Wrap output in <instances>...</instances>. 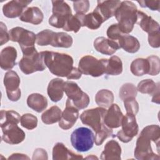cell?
Returning <instances> with one entry per match:
<instances>
[{
  "mask_svg": "<svg viewBox=\"0 0 160 160\" xmlns=\"http://www.w3.org/2000/svg\"><path fill=\"white\" fill-rule=\"evenodd\" d=\"M40 54L45 66L52 74L68 79H78L81 77L79 69L73 67V59L70 55L48 51Z\"/></svg>",
  "mask_w": 160,
  "mask_h": 160,
  "instance_id": "1",
  "label": "cell"
},
{
  "mask_svg": "<svg viewBox=\"0 0 160 160\" xmlns=\"http://www.w3.org/2000/svg\"><path fill=\"white\" fill-rule=\"evenodd\" d=\"M160 128L158 125L146 126L138 137L134 149V157L139 160L159 159V154L153 152L151 141L159 144Z\"/></svg>",
  "mask_w": 160,
  "mask_h": 160,
  "instance_id": "2",
  "label": "cell"
},
{
  "mask_svg": "<svg viewBox=\"0 0 160 160\" xmlns=\"http://www.w3.org/2000/svg\"><path fill=\"white\" fill-rule=\"evenodd\" d=\"M137 12L136 6L129 1H122L117 8L114 16L122 34H128L133 29L137 22Z\"/></svg>",
  "mask_w": 160,
  "mask_h": 160,
  "instance_id": "3",
  "label": "cell"
},
{
  "mask_svg": "<svg viewBox=\"0 0 160 160\" xmlns=\"http://www.w3.org/2000/svg\"><path fill=\"white\" fill-rule=\"evenodd\" d=\"M22 53L23 57L19 62V66L23 73L29 74L36 71H42L46 69L42 58L35 48Z\"/></svg>",
  "mask_w": 160,
  "mask_h": 160,
  "instance_id": "4",
  "label": "cell"
},
{
  "mask_svg": "<svg viewBox=\"0 0 160 160\" xmlns=\"http://www.w3.org/2000/svg\"><path fill=\"white\" fill-rule=\"evenodd\" d=\"M71 142L72 147L78 151L86 152L93 146L94 135L89 128L85 127L78 128L72 132Z\"/></svg>",
  "mask_w": 160,
  "mask_h": 160,
  "instance_id": "5",
  "label": "cell"
},
{
  "mask_svg": "<svg viewBox=\"0 0 160 160\" xmlns=\"http://www.w3.org/2000/svg\"><path fill=\"white\" fill-rule=\"evenodd\" d=\"M64 91L71 104L78 109L87 108L89 103L88 95L83 92L79 86L73 81H66L64 84Z\"/></svg>",
  "mask_w": 160,
  "mask_h": 160,
  "instance_id": "6",
  "label": "cell"
},
{
  "mask_svg": "<svg viewBox=\"0 0 160 160\" xmlns=\"http://www.w3.org/2000/svg\"><path fill=\"white\" fill-rule=\"evenodd\" d=\"M106 61V59H98L90 55L84 56L79 60L78 69L86 75L99 77L105 73Z\"/></svg>",
  "mask_w": 160,
  "mask_h": 160,
  "instance_id": "7",
  "label": "cell"
},
{
  "mask_svg": "<svg viewBox=\"0 0 160 160\" xmlns=\"http://www.w3.org/2000/svg\"><path fill=\"white\" fill-rule=\"evenodd\" d=\"M52 15L49 24L56 28H63L66 22L72 15L70 6L63 1H52Z\"/></svg>",
  "mask_w": 160,
  "mask_h": 160,
  "instance_id": "8",
  "label": "cell"
},
{
  "mask_svg": "<svg viewBox=\"0 0 160 160\" xmlns=\"http://www.w3.org/2000/svg\"><path fill=\"white\" fill-rule=\"evenodd\" d=\"M10 40L19 44L22 52L34 48L36 35L30 31L21 27H15L9 31Z\"/></svg>",
  "mask_w": 160,
  "mask_h": 160,
  "instance_id": "9",
  "label": "cell"
},
{
  "mask_svg": "<svg viewBox=\"0 0 160 160\" xmlns=\"http://www.w3.org/2000/svg\"><path fill=\"white\" fill-rule=\"evenodd\" d=\"M106 111V108L101 107L88 109L82 112L80 119L82 124L89 126L98 132L104 125L103 118Z\"/></svg>",
  "mask_w": 160,
  "mask_h": 160,
  "instance_id": "10",
  "label": "cell"
},
{
  "mask_svg": "<svg viewBox=\"0 0 160 160\" xmlns=\"http://www.w3.org/2000/svg\"><path fill=\"white\" fill-rule=\"evenodd\" d=\"M122 129L116 134V137L122 142H128L136 136L139 131L136 116L126 113L121 122Z\"/></svg>",
  "mask_w": 160,
  "mask_h": 160,
  "instance_id": "11",
  "label": "cell"
},
{
  "mask_svg": "<svg viewBox=\"0 0 160 160\" xmlns=\"http://www.w3.org/2000/svg\"><path fill=\"white\" fill-rule=\"evenodd\" d=\"M20 82V78L15 71H8L4 75V84L6 88L7 96L11 101H17L21 98Z\"/></svg>",
  "mask_w": 160,
  "mask_h": 160,
  "instance_id": "12",
  "label": "cell"
},
{
  "mask_svg": "<svg viewBox=\"0 0 160 160\" xmlns=\"http://www.w3.org/2000/svg\"><path fill=\"white\" fill-rule=\"evenodd\" d=\"M2 139L9 144H18L25 139V132L16 124H8L1 127Z\"/></svg>",
  "mask_w": 160,
  "mask_h": 160,
  "instance_id": "13",
  "label": "cell"
},
{
  "mask_svg": "<svg viewBox=\"0 0 160 160\" xmlns=\"http://www.w3.org/2000/svg\"><path fill=\"white\" fill-rule=\"evenodd\" d=\"M78 117V109L67 100L66 102V108L62 112L61 118L59 121V126L64 130L69 129L74 125Z\"/></svg>",
  "mask_w": 160,
  "mask_h": 160,
  "instance_id": "14",
  "label": "cell"
},
{
  "mask_svg": "<svg viewBox=\"0 0 160 160\" xmlns=\"http://www.w3.org/2000/svg\"><path fill=\"white\" fill-rule=\"evenodd\" d=\"M123 114L116 104H112L106 110L103 118L104 124L109 128H118L121 126Z\"/></svg>",
  "mask_w": 160,
  "mask_h": 160,
  "instance_id": "15",
  "label": "cell"
},
{
  "mask_svg": "<svg viewBox=\"0 0 160 160\" xmlns=\"http://www.w3.org/2000/svg\"><path fill=\"white\" fill-rule=\"evenodd\" d=\"M31 1L26 0H13L5 4L2 7L4 15L8 18H15L20 17L23 12V10Z\"/></svg>",
  "mask_w": 160,
  "mask_h": 160,
  "instance_id": "16",
  "label": "cell"
},
{
  "mask_svg": "<svg viewBox=\"0 0 160 160\" xmlns=\"http://www.w3.org/2000/svg\"><path fill=\"white\" fill-rule=\"evenodd\" d=\"M97 2V6L94 9V11L99 14L104 22L109 18L114 16L115 12L121 1L109 0L98 1Z\"/></svg>",
  "mask_w": 160,
  "mask_h": 160,
  "instance_id": "17",
  "label": "cell"
},
{
  "mask_svg": "<svg viewBox=\"0 0 160 160\" xmlns=\"http://www.w3.org/2000/svg\"><path fill=\"white\" fill-rule=\"evenodd\" d=\"M95 49L106 55H112L120 49L118 41L107 39L104 37H98L94 41Z\"/></svg>",
  "mask_w": 160,
  "mask_h": 160,
  "instance_id": "18",
  "label": "cell"
},
{
  "mask_svg": "<svg viewBox=\"0 0 160 160\" xmlns=\"http://www.w3.org/2000/svg\"><path fill=\"white\" fill-rule=\"evenodd\" d=\"M17 51L12 46H8L2 49L0 54V66L2 69L10 70L16 64Z\"/></svg>",
  "mask_w": 160,
  "mask_h": 160,
  "instance_id": "19",
  "label": "cell"
},
{
  "mask_svg": "<svg viewBox=\"0 0 160 160\" xmlns=\"http://www.w3.org/2000/svg\"><path fill=\"white\" fill-rule=\"evenodd\" d=\"M81 154H76L68 149L63 143L57 142L52 149L53 160H65V159H82Z\"/></svg>",
  "mask_w": 160,
  "mask_h": 160,
  "instance_id": "20",
  "label": "cell"
},
{
  "mask_svg": "<svg viewBox=\"0 0 160 160\" xmlns=\"http://www.w3.org/2000/svg\"><path fill=\"white\" fill-rule=\"evenodd\" d=\"M121 154V148L119 143L115 140H110L104 146L100 158L102 160H120Z\"/></svg>",
  "mask_w": 160,
  "mask_h": 160,
  "instance_id": "21",
  "label": "cell"
},
{
  "mask_svg": "<svg viewBox=\"0 0 160 160\" xmlns=\"http://www.w3.org/2000/svg\"><path fill=\"white\" fill-rule=\"evenodd\" d=\"M64 81L60 78L52 79L48 84L47 92L51 100L53 102H58L64 95Z\"/></svg>",
  "mask_w": 160,
  "mask_h": 160,
  "instance_id": "22",
  "label": "cell"
},
{
  "mask_svg": "<svg viewBox=\"0 0 160 160\" xmlns=\"http://www.w3.org/2000/svg\"><path fill=\"white\" fill-rule=\"evenodd\" d=\"M136 23L140 26L144 31L148 34L160 30L159 24L157 21L153 19L151 16L140 11H138L137 12Z\"/></svg>",
  "mask_w": 160,
  "mask_h": 160,
  "instance_id": "23",
  "label": "cell"
},
{
  "mask_svg": "<svg viewBox=\"0 0 160 160\" xmlns=\"http://www.w3.org/2000/svg\"><path fill=\"white\" fill-rule=\"evenodd\" d=\"M43 18V13L38 7H30L27 8L19 17V19L21 21L29 22L35 25L41 23Z\"/></svg>",
  "mask_w": 160,
  "mask_h": 160,
  "instance_id": "24",
  "label": "cell"
},
{
  "mask_svg": "<svg viewBox=\"0 0 160 160\" xmlns=\"http://www.w3.org/2000/svg\"><path fill=\"white\" fill-rule=\"evenodd\" d=\"M120 48L129 53H135L140 48V43L138 39L129 34H122L118 40Z\"/></svg>",
  "mask_w": 160,
  "mask_h": 160,
  "instance_id": "25",
  "label": "cell"
},
{
  "mask_svg": "<svg viewBox=\"0 0 160 160\" xmlns=\"http://www.w3.org/2000/svg\"><path fill=\"white\" fill-rule=\"evenodd\" d=\"M27 104L34 111L41 112L47 108L48 101L43 95L39 93H33L28 97Z\"/></svg>",
  "mask_w": 160,
  "mask_h": 160,
  "instance_id": "26",
  "label": "cell"
},
{
  "mask_svg": "<svg viewBox=\"0 0 160 160\" xmlns=\"http://www.w3.org/2000/svg\"><path fill=\"white\" fill-rule=\"evenodd\" d=\"M122 72V62L121 59L116 56H112L106 61L105 74L116 76Z\"/></svg>",
  "mask_w": 160,
  "mask_h": 160,
  "instance_id": "27",
  "label": "cell"
},
{
  "mask_svg": "<svg viewBox=\"0 0 160 160\" xmlns=\"http://www.w3.org/2000/svg\"><path fill=\"white\" fill-rule=\"evenodd\" d=\"M130 70L131 72L136 76H141L148 74L149 71V62L147 59L137 58L131 64Z\"/></svg>",
  "mask_w": 160,
  "mask_h": 160,
  "instance_id": "28",
  "label": "cell"
},
{
  "mask_svg": "<svg viewBox=\"0 0 160 160\" xmlns=\"http://www.w3.org/2000/svg\"><path fill=\"white\" fill-rule=\"evenodd\" d=\"M61 116V109L56 106H53L42 113L41 120L46 124H51L59 121Z\"/></svg>",
  "mask_w": 160,
  "mask_h": 160,
  "instance_id": "29",
  "label": "cell"
},
{
  "mask_svg": "<svg viewBox=\"0 0 160 160\" xmlns=\"http://www.w3.org/2000/svg\"><path fill=\"white\" fill-rule=\"evenodd\" d=\"M96 104L101 108H109L114 101L113 93L108 89H101L95 96Z\"/></svg>",
  "mask_w": 160,
  "mask_h": 160,
  "instance_id": "30",
  "label": "cell"
},
{
  "mask_svg": "<svg viewBox=\"0 0 160 160\" xmlns=\"http://www.w3.org/2000/svg\"><path fill=\"white\" fill-rule=\"evenodd\" d=\"M72 38L68 34L64 32H55L51 45L57 48H70L72 44Z\"/></svg>",
  "mask_w": 160,
  "mask_h": 160,
  "instance_id": "31",
  "label": "cell"
},
{
  "mask_svg": "<svg viewBox=\"0 0 160 160\" xmlns=\"http://www.w3.org/2000/svg\"><path fill=\"white\" fill-rule=\"evenodd\" d=\"M84 14H76L72 15L66 22L63 29L66 31H73L78 32L80 28L83 26Z\"/></svg>",
  "mask_w": 160,
  "mask_h": 160,
  "instance_id": "32",
  "label": "cell"
},
{
  "mask_svg": "<svg viewBox=\"0 0 160 160\" xmlns=\"http://www.w3.org/2000/svg\"><path fill=\"white\" fill-rule=\"evenodd\" d=\"M104 22L102 18L97 12L93 11L88 14H84L83 26H86L91 29H98L102 23Z\"/></svg>",
  "mask_w": 160,
  "mask_h": 160,
  "instance_id": "33",
  "label": "cell"
},
{
  "mask_svg": "<svg viewBox=\"0 0 160 160\" xmlns=\"http://www.w3.org/2000/svg\"><path fill=\"white\" fill-rule=\"evenodd\" d=\"M137 90L142 94L154 95L159 91V84L154 82L151 79H147L140 81L137 86Z\"/></svg>",
  "mask_w": 160,
  "mask_h": 160,
  "instance_id": "34",
  "label": "cell"
},
{
  "mask_svg": "<svg viewBox=\"0 0 160 160\" xmlns=\"http://www.w3.org/2000/svg\"><path fill=\"white\" fill-rule=\"evenodd\" d=\"M21 121L19 114L13 110L1 111V128L8 124H18Z\"/></svg>",
  "mask_w": 160,
  "mask_h": 160,
  "instance_id": "35",
  "label": "cell"
},
{
  "mask_svg": "<svg viewBox=\"0 0 160 160\" xmlns=\"http://www.w3.org/2000/svg\"><path fill=\"white\" fill-rule=\"evenodd\" d=\"M137 93L138 90L136 87L132 83L127 82L121 87L119 89V98L122 101L130 98H136Z\"/></svg>",
  "mask_w": 160,
  "mask_h": 160,
  "instance_id": "36",
  "label": "cell"
},
{
  "mask_svg": "<svg viewBox=\"0 0 160 160\" xmlns=\"http://www.w3.org/2000/svg\"><path fill=\"white\" fill-rule=\"evenodd\" d=\"M55 32L44 29L36 34V43L41 46L51 45Z\"/></svg>",
  "mask_w": 160,
  "mask_h": 160,
  "instance_id": "37",
  "label": "cell"
},
{
  "mask_svg": "<svg viewBox=\"0 0 160 160\" xmlns=\"http://www.w3.org/2000/svg\"><path fill=\"white\" fill-rule=\"evenodd\" d=\"M20 122L21 126L24 128L29 130H32L37 127L38 118L32 114L26 113L24 114L21 117Z\"/></svg>",
  "mask_w": 160,
  "mask_h": 160,
  "instance_id": "38",
  "label": "cell"
},
{
  "mask_svg": "<svg viewBox=\"0 0 160 160\" xmlns=\"http://www.w3.org/2000/svg\"><path fill=\"white\" fill-rule=\"evenodd\" d=\"M112 129L109 128L104 124L102 126V129L99 132H96V135L94 136L95 144L97 146L101 145L106 139L112 136Z\"/></svg>",
  "mask_w": 160,
  "mask_h": 160,
  "instance_id": "39",
  "label": "cell"
},
{
  "mask_svg": "<svg viewBox=\"0 0 160 160\" xmlns=\"http://www.w3.org/2000/svg\"><path fill=\"white\" fill-rule=\"evenodd\" d=\"M146 59L148 61L149 66L148 74L151 76L158 75L160 71V61L159 57L152 55L148 57Z\"/></svg>",
  "mask_w": 160,
  "mask_h": 160,
  "instance_id": "40",
  "label": "cell"
},
{
  "mask_svg": "<svg viewBox=\"0 0 160 160\" xmlns=\"http://www.w3.org/2000/svg\"><path fill=\"white\" fill-rule=\"evenodd\" d=\"M124 101V107L126 111V113L132 114L136 116L139 111V104L136 101L135 98H128Z\"/></svg>",
  "mask_w": 160,
  "mask_h": 160,
  "instance_id": "41",
  "label": "cell"
},
{
  "mask_svg": "<svg viewBox=\"0 0 160 160\" xmlns=\"http://www.w3.org/2000/svg\"><path fill=\"white\" fill-rule=\"evenodd\" d=\"M106 34L108 37V38L111 40L118 41V40L119 39V38L124 34H122L121 31L118 24H113L111 25L107 29Z\"/></svg>",
  "mask_w": 160,
  "mask_h": 160,
  "instance_id": "42",
  "label": "cell"
},
{
  "mask_svg": "<svg viewBox=\"0 0 160 160\" xmlns=\"http://www.w3.org/2000/svg\"><path fill=\"white\" fill-rule=\"evenodd\" d=\"M73 7L76 14H84L89 9V2L88 0L74 1Z\"/></svg>",
  "mask_w": 160,
  "mask_h": 160,
  "instance_id": "43",
  "label": "cell"
},
{
  "mask_svg": "<svg viewBox=\"0 0 160 160\" xmlns=\"http://www.w3.org/2000/svg\"><path fill=\"white\" fill-rule=\"evenodd\" d=\"M148 42L149 45L154 48L160 46V30L148 34Z\"/></svg>",
  "mask_w": 160,
  "mask_h": 160,
  "instance_id": "44",
  "label": "cell"
},
{
  "mask_svg": "<svg viewBox=\"0 0 160 160\" xmlns=\"http://www.w3.org/2000/svg\"><path fill=\"white\" fill-rule=\"evenodd\" d=\"M142 8H148L152 11H159L160 1H138Z\"/></svg>",
  "mask_w": 160,
  "mask_h": 160,
  "instance_id": "45",
  "label": "cell"
},
{
  "mask_svg": "<svg viewBox=\"0 0 160 160\" xmlns=\"http://www.w3.org/2000/svg\"><path fill=\"white\" fill-rule=\"evenodd\" d=\"M10 40L9 34L7 31V27L2 22H0V45L2 46L4 44Z\"/></svg>",
  "mask_w": 160,
  "mask_h": 160,
  "instance_id": "46",
  "label": "cell"
},
{
  "mask_svg": "<svg viewBox=\"0 0 160 160\" xmlns=\"http://www.w3.org/2000/svg\"><path fill=\"white\" fill-rule=\"evenodd\" d=\"M32 159H48V154L46 151L41 148L37 149L34 151L32 156Z\"/></svg>",
  "mask_w": 160,
  "mask_h": 160,
  "instance_id": "47",
  "label": "cell"
},
{
  "mask_svg": "<svg viewBox=\"0 0 160 160\" xmlns=\"http://www.w3.org/2000/svg\"><path fill=\"white\" fill-rule=\"evenodd\" d=\"M8 159H29V158L26 154L14 153L11 154V156L8 158Z\"/></svg>",
  "mask_w": 160,
  "mask_h": 160,
  "instance_id": "48",
  "label": "cell"
},
{
  "mask_svg": "<svg viewBox=\"0 0 160 160\" xmlns=\"http://www.w3.org/2000/svg\"><path fill=\"white\" fill-rule=\"evenodd\" d=\"M152 102H156L157 104L159 103V91L153 95V97L152 98Z\"/></svg>",
  "mask_w": 160,
  "mask_h": 160,
  "instance_id": "49",
  "label": "cell"
}]
</instances>
